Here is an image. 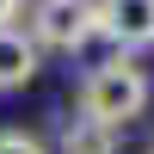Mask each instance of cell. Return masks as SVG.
<instances>
[{
  "mask_svg": "<svg viewBox=\"0 0 154 154\" xmlns=\"http://www.w3.org/2000/svg\"><path fill=\"white\" fill-rule=\"evenodd\" d=\"M56 154H123V130L74 111V117H62V130H56Z\"/></svg>",
  "mask_w": 154,
  "mask_h": 154,
  "instance_id": "5",
  "label": "cell"
},
{
  "mask_svg": "<svg viewBox=\"0 0 154 154\" xmlns=\"http://www.w3.org/2000/svg\"><path fill=\"white\" fill-rule=\"evenodd\" d=\"M19 12H25V0H0V25H12Z\"/></svg>",
  "mask_w": 154,
  "mask_h": 154,
  "instance_id": "7",
  "label": "cell"
},
{
  "mask_svg": "<svg viewBox=\"0 0 154 154\" xmlns=\"http://www.w3.org/2000/svg\"><path fill=\"white\" fill-rule=\"evenodd\" d=\"M37 68H43V49H37V37L25 31V25H0V93H19V86L37 80Z\"/></svg>",
  "mask_w": 154,
  "mask_h": 154,
  "instance_id": "4",
  "label": "cell"
},
{
  "mask_svg": "<svg viewBox=\"0 0 154 154\" xmlns=\"http://www.w3.org/2000/svg\"><path fill=\"white\" fill-rule=\"evenodd\" d=\"M99 6V37L123 56L154 43V0H93Z\"/></svg>",
  "mask_w": 154,
  "mask_h": 154,
  "instance_id": "3",
  "label": "cell"
},
{
  "mask_svg": "<svg viewBox=\"0 0 154 154\" xmlns=\"http://www.w3.org/2000/svg\"><path fill=\"white\" fill-rule=\"evenodd\" d=\"M25 31L37 37V49L74 56V49H86L99 37V6H93V0H31Z\"/></svg>",
  "mask_w": 154,
  "mask_h": 154,
  "instance_id": "2",
  "label": "cell"
},
{
  "mask_svg": "<svg viewBox=\"0 0 154 154\" xmlns=\"http://www.w3.org/2000/svg\"><path fill=\"white\" fill-rule=\"evenodd\" d=\"M0 154H49V148H43V136H31V130H0Z\"/></svg>",
  "mask_w": 154,
  "mask_h": 154,
  "instance_id": "6",
  "label": "cell"
},
{
  "mask_svg": "<svg viewBox=\"0 0 154 154\" xmlns=\"http://www.w3.org/2000/svg\"><path fill=\"white\" fill-rule=\"evenodd\" d=\"M148 99H154L148 68L136 56H123V49H111L105 62H93V68L80 74V86H74V111L111 123V130H130V123L148 111Z\"/></svg>",
  "mask_w": 154,
  "mask_h": 154,
  "instance_id": "1",
  "label": "cell"
},
{
  "mask_svg": "<svg viewBox=\"0 0 154 154\" xmlns=\"http://www.w3.org/2000/svg\"><path fill=\"white\" fill-rule=\"evenodd\" d=\"M148 154H154V142H148Z\"/></svg>",
  "mask_w": 154,
  "mask_h": 154,
  "instance_id": "8",
  "label": "cell"
}]
</instances>
